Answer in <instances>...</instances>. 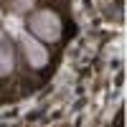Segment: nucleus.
<instances>
[{"mask_svg": "<svg viewBox=\"0 0 127 127\" xmlns=\"http://www.w3.org/2000/svg\"><path fill=\"white\" fill-rule=\"evenodd\" d=\"M26 28L31 36H36L43 43H56L64 33V20L54 8H38L31 10V15L26 18Z\"/></svg>", "mask_w": 127, "mask_h": 127, "instance_id": "obj_1", "label": "nucleus"}, {"mask_svg": "<svg viewBox=\"0 0 127 127\" xmlns=\"http://www.w3.org/2000/svg\"><path fill=\"white\" fill-rule=\"evenodd\" d=\"M13 71H15V48L8 41H3L0 43V79L10 76Z\"/></svg>", "mask_w": 127, "mask_h": 127, "instance_id": "obj_3", "label": "nucleus"}, {"mask_svg": "<svg viewBox=\"0 0 127 127\" xmlns=\"http://www.w3.org/2000/svg\"><path fill=\"white\" fill-rule=\"evenodd\" d=\"M3 18H5V10H3V5H0V23H3Z\"/></svg>", "mask_w": 127, "mask_h": 127, "instance_id": "obj_4", "label": "nucleus"}, {"mask_svg": "<svg viewBox=\"0 0 127 127\" xmlns=\"http://www.w3.org/2000/svg\"><path fill=\"white\" fill-rule=\"evenodd\" d=\"M20 54H23V61L28 64L33 71H41V69H46L48 64H51V54H48V46L43 43V41H38L36 36H31V33H23L20 36Z\"/></svg>", "mask_w": 127, "mask_h": 127, "instance_id": "obj_2", "label": "nucleus"}, {"mask_svg": "<svg viewBox=\"0 0 127 127\" xmlns=\"http://www.w3.org/2000/svg\"><path fill=\"white\" fill-rule=\"evenodd\" d=\"M3 41H5V33H3V31H0V43H3Z\"/></svg>", "mask_w": 127, "mask_h": 127, "instance_id": "obj_5", "label": "nucleus"}]
</instances>
